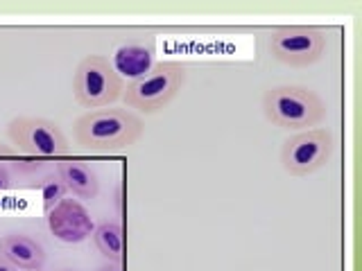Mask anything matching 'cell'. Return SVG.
<instances>
[{"label": "cell", "mask_w": 362, "mask_h": 271, "mask_svg": "<svg viewBox=\"0 0 362 271\" xmlns=\"http://www.w3.org/2000/svg\"><path fill=\"white\" fill-rule=\"evenodd\" d=\"M75 140L90 152H116L134 145L143 122L127 109H95L75 120Z\"/></svg>", "instance_id": "cell-1"}, {"label": "cell", "mask_w": 362, "mask_h": 271, "mask_svg": "<svg viewBox=\"0 0 362 271\" xmlns=\"http://www.w3.org/2000/svg\"><path fill=\"white\" fill-rule=\"evenodd\" d=\"M120 192H122V188L118 186V188H116V210H118V212H120Z\"/></svg>", "instance_id": "cell-17"}, {"label": "cell", "mask_w": 362, "mask_h": 271, "mask_svg": "<svg viewBox=\"0 0 362 271\" xmlns=\"http://www.w3.org/2000/svg\"><path fill=\"white\" fill-rule=\"evenodd\" d=\"M156 56V41L152 34H136L118 45L113 54V71L120 77H129L132 82L147 75L154 68Z\"/></svg>", "instance_id": "cell-8"}, {"label": "cell", "mask_w": 362, "mask_h": 271, "mask_svg": "<svg viewBox=\"0 0 362 271\" xmlns=\"http://www.w3.org/2000/svg\"><path fill=\"white\" fill-rule=\"evenodd\" d=\"M41 188H43V199H45V212H50V210L57 206V203H59V201L64 199V192L68 190L59 176L45 179Z\"/></svg>", "instance_id": "cell-13"}, {"label": "cell", "mask_w": 362, "mask_h": 271, "mask_svg": "<svg viewBox=\"0 0 362 271\" xmlns=\"http://www.w3.org/2000/svg\"><path fill=\"white\" fill-rule=\"evenodd\" d=\"M48 222L52 233L64 242H82L88 235H93L95 226L90 224L88 212L77 201L62 199L48 212Z\"/></svg>", "instance_id": "cell-9"}, {"label": "cell", "mask_w": 362, "mask_h": 271, "mask_svg": "<svg viewBox=\"0 0 362 271\" xmlns=\"http://www.w3.org/2000/svg\"><path fill=\"white\" fill-rule=\"evenodd\" d=\"M11 188V179H9V172L5 165H0V190H7Z\"/></svg>", "instance_id": "cell-14"}, {"label": "cell", "mask_w": 362, "mask_h": 271, "mask_svg": "<svg viewBox=\"0 0 362 271\" xmlns=\"http://www.w3.org/2000/svg\"><path fill=\"white\" fill-rule=\"evenodd\" d=\"M186 82V66L179 61H161L147 75L134 79L122 90V100L129 109L156 113L168 107Z\"/></svg>", "instance_id": "cell-3"}, {"label": "cell", "mask_w": 362, "mask_h": 271, "mask_svg": "<svg viewBox=\"0 0 362 271\" xmlns=\"http://www.w3.org/2000/svg\"><path fill=\"white\" fill-rule=\"evenodd\" d=\"M7 133L21 150L37 156H62L68 152V140L52 120L21 116L9 122Z\"/></svg>", "instance_id": "cell-7"}, {"label": "cell", "mask_w": 362, "mask_h": 271, "mask_svg": "<svg viewBox=\"0 0 362 271\" xmlns=\"http://www.w3.org/2000/svg\"><path fill=\"white\" fill-rule=\"evenodd\" d=\"M265 118L281 129L308 131L326 118V104L305 86H274L263 95Z\"/></svg>", "instance_id": "cell-2"}, {"label": "cell", "mask_w": 362, "mask_h": 271, "mask_svg": "<svg viewBox=\"0 0 362 271\" xmlns=\"http://www.w3.org/2000/svg\"><path fill=\"white\" fill-rule=\"evenodd\" d=\"M326 45H328L326 32L320 28H310V25L276 28L269 34V41H267L269 54L274 56L276 61L286 66H294V68H303V66L320 61L322 54L326 52Z\"/></svg>", "instance_id": "cell-5"}, {"label": "cell", "mask_w": 362, "mask_h": 271, "mask_svg": "<svg viewBox=\"0 0 362 271\" xmlns=\"http://www.w3.org/2000/svg\"><path fill=\"white\" fill-rule=\"evenodd\" d=\"M0 271H18V267L14 263H9L5 255H0Z\"/></svg>", "instance_id": "cell-15"}, {"label": "cell", "mask_w": 362, "mask_h": 271, "mask_svg": "<svg viewBox=\"0 0 362 271\" xmlns=\"http://www.w3.org/2000/svg\"><path fill=\"white\" fill-rule=\"evenodd\" d=\"M0 255H5L9 263H14L18 269H25V271L41 269L45 263V251L41 242L21 233L5 235L3 240H0Z\"/></svg>", "instance_id": "cell-10"}, {"label": "cell", "mask_w": 362, "mask_h": 271, "mask_svg": "<svg viewBox=\"0 0 362 271\" xmlns=\"http://www.w3.org/2000/svg\"><path fill=\"white\" fill-rule=\"evenodd\" d=\"M59 271H75V269H59Z\"/></svg>", "instance_id": "cell-18"}, {"label": "cell", "mask_w": 362, "mask_h": 271, "mask_svg": "<svg viewBox=\"0 0 362 271\" xmlns=\"http://www.w3.org/2000/svg\"><path fill=\"white\" fill-rule=\"evenodd\" d=\"M32 271H41V269H32Z\"/></svg>", "instance_id": "cell-19"}, {"label": "cell", "mask_w": 362, "mask_h": 271, "mask_svg": "<svg viewBox=\"0 0 362 271\" xmlns=\"http://www.w3.org/2000/svg\"><path fill=\"white\" fill-rule=\"evenodd\" d=\"M57 176L79 199H93L98 195V176L86 161L64 158V161L57 163Z\"/></svg>", "instance_id": "cell-11"}, {"label": "cell", "mask_w": 362, "mask_h": 271, "mask_svg": "<svg viewBox=\"0 0 362 271\" xmlns=\"http://www.w3.org/2000/svg\"><path fill=\"white\" fill-rule=\"evenodd\" d=\"M98 271H124V269H122V263H105Z\"/></svg>", "instance_id": "cell-16"}, {"label": "cell", "mask_w": 362, "mask_h": 271, "mask_svg": "<svg viewBox=\"0 0 362 271\" xmlns=\"http://www.w3.org/2000/svg\"><path fill=\"white\" fill-rule=\"evenodd\" d=\"M93 242L98 251L105 255L109 263H122L124 253V237H122V224L118 219H102L93 229Z\"/></svg>", "instance_id": "cell-12"}, {"label": "cell", "mask_w": 362, "mask_h": 271, "mask_svg": "<svg viewBox=\"0 0 362 271\" xmlns=\"http://www.w3.org/2000/svg\"><path fill=\"white\" fill-rule=\"evenodd\" d=\"M75 100L84 109H105L122 97L124 82L105 56H86L79 61L73 79Z\"/></svg>", "instance_id": "cell-4"}, {"label": "cell", "mask_w": 362, "mask_h": 271, "mask_svg": "<svg viewBox=\"0 0 362 271\" xmlns=\"http://www.w3.org/2000/svg\"><path fill=\"white\" fill-rule=\"evenodd\" d=\"M335 138L328 129H308L290 136L281 147V165L292 176H308L328 163Z\"/></svg>", "instance_id": "cell-6"}]
</instances>
